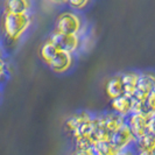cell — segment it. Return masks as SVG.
Returning a JSON list of instances; mask_svg holds the SVG:
<instances>
[{
  "instance_id": "ffe728a7",
  "label": "cell",
  "mask_w": 155,
  "mask_h": 155,
  "mask_svg": "<svg viewBox=\"0 0 155 155\" xmlns=\"http://www.w3.org/2000/svg\"><path fill=\"white\" fill-rule=\"evenodd\" d=\"M70 155H96L93 153V149H77L75 148Z\"/></svg>"
},
{
  "instance_id": "52a82bcc",
  "label": "cell",
  "mask_w": 155,
  "mask_h": 155,
  "mask_svg": "<svg viewBox=\"0 0 155 155\" xmlns=\"http://www.w3.org/2000/svg\"><path fill=\"white\" fill-rule=\"evenodd\" d=\"M110 140L119 152L128 149V148H133L137 142V138L134 137V134L132 133L127 123L124 126H121L119 130H117L116 132L111 135Z\"/></svg>"
},
{
  "instance_id": "44dd1931",
  "label": "cell",
  "mask_w": 155,
  "mask_h": 155,
  "mask_svg": "<svg viewBox=\"0 0 155 155\" xmlns=\"http://www.w3.org/2000/svg\"><path fill=\"white\" fill-rule=\"evenodd\" d=\"M47 2L51 4V5H55V6H61V5H65L67 0H45Z\"/></svg>"
},
{
  "instance_id": "9a60e30c",
  "label": "cell",
  "mask_w": 155,
  "mask_h": 155,
  "mask_svg": "<svg viewBox=\"0 0 155 155\" xmlns=\"http://www.w3.org/2000/svg\"><path fill=\"white\" fill-rule=\"evenodd\" d=\"M39 53L41 60L46 63L47 65H49L50 62L56 57V55L60 53V49H58V47L56 46L51 40L48 39L41 45Z\"/></svg>"
},
{
  "instance_id": "7402d4cb",
  "label": "cell",
  "mask_w": 155,
  "mask_h": 155,
  "mask_svg": "<svg viewBox=\"0 0 155 155\" xmlns=\"http://www.w3.org/2000/svg\"><path fill=\"white\" fill-rule=\"evenodd\" d=\"M117 155H137L133 148H128V149H125V150H120Z\"/></svg>"
},
{
  "instance_id": "cb8c5ba5",
  "label": "cell",
  "mask_w": 155,
  "mask_h": 155,
  "mask_svg": "<svg viewBox=\"0 0 155 155\" xmlns=\"http://www.w3.org/2000/svg\"><path fill=\"white\" fill-rule=\"evenodd\" d=\"M0 51H1V41H0Z\"/></svg>"
},
{
  "instance_id": "3957f363",
  "label": "cell",
  "mask_w": 155,
  "mask_h": 155,
  "mask_svg": "<svg viewBox=\"0 0 155 155\" xmlns=\"http://www.w3.org/2000/svg\"><path fill=\"white\" fill-rule=\"evenodd\" d=\"M54 31L67 34H77L84 35L85 23L82 15L75 11H64L61 12L55 20Z\"/></svg>"
},
{
  "instance_id": "30bf717a",
  "label": "cell",
  "mask_w": 155,
  "mask_h": 155,
  "mask_svg": "<svg viewBox=\"0 0 155 155\" xmlns=\"http://www.w3.org/2000/svg\"><path fill=\"white\" fill-rule=\"evenodd\" d=\"M105 93L109 99H116L120 96L125 94V89H124V83H123V77L121 74H117L113 75L106 81L105 86H104Z\"/></svg>"
},
{
  "instance_id": "ac0fdd59",
  "label": "cell",
  "mask_w": 155,
  "mask_h": 155,
  "mask_svg": "<svg viewBox=\"0 0 155 155\" xmlns=\"http://www.w3.org/2000/svg\"><path fill=\"white\" fill-rule=\"evenodd\" d=\"M8 78V63L5 58V56L2 54V51H0V86L6 82Z\"/></svg>"
},
{
  "instance_id": "d6986e66",
  "label": "cell",
  "mask_w": 155,
  "mask_h": 155,
  "mask_svg": "<svg viewBox=\"0 0 155 155\" xmlns=\"http://www.w3.org/2000/svg\"><path fill=\"white\" fill-rule=\"evenodd\" d=\"M146 109L147 111L155 114V90H153L152 93L148 96L147 101H146Z\"/></svg>"
},
{
  "instance_id": "6da1fadb",
  "label": "cell",
  "mask_w": 155,
  "mask_h": 155,
  "mask_svg": "<svg viewBox=\"0 0 155 155\" xmlns=\"http://www.w3.org/2000/svg\"><path fill=\"white\" fill-rule=\"evenodd\" d=\"M33 25L31 13L13 14L4 13L1 20V29L5 40L9 45H18L27 35Z\"/></svg>"
},
{
  "instance_id": "9c48e42d",
  "label": "cell",
  "mask_w": 155,
  "mask_h": 155,
  "mask_svg": "<svg viewBox=\"0 0 155 155\" xmlns=\"http://www.w3.org/2000/svg\"><path fill=\"white\" fill-rule=\"evenodd\" d=\"M98 117H99V120H101L103 127L105 128V131L110 135V138L117 130H119L121 126H124L126 124V118L123 116H119L114 112L99 113Z\"/></svg>"
},
{
  "instance_id": "277c9868",
  "label": "cell",
  "mask_w": 155,
  "mask_h": 155,
  "mask_svg": "<svg viewBox=\"0 0 155 155\" xmlns=\"http://www.w3.org/2000/svg\"><path fill=\"white\" fill-rule=\"evenodd\" d=\"M154 116V113H152L149 111H142V112L132 113L131 116L126 118V123L130 126V128L134 134V137L137 138V140L150 134L152 121H153Z\"/></svg>"
},
{
  "instance_id": "5b68a950",
  "label": "cell",
  "mask_w": 155,
  "mask_h": 155,
  "mask_svg": "<svg viewBox=\"0 0 155 155\" xmlns=\"http://www.w3.org/2000/svg\"><path fill=\"white\" fill-rule=\"evenodd\" d=\"M48 39L51 40L58 47L60 50L69 51L72 54H77L83 48V35L67 34V33L53 31Z\"/></svg>"
},
{
  "instance_id": "ba28073f",
  "label": "cell",
  "mask_w": 155,
  "mask_h": 155,
  "mask_svg": "<svg viewBox=\"0 0 155 155\" xmlns=\"http://www.w3.org/2000/svg\"><path fill=\"white\" fill-rule=\"evenodd\" d=\"M75 61H76L75 54L69 53V51H64V50H60V53L56 55V57L50 62L48 67L53 70L55 74L63 75V74L69 72L70 70L74 68Z\"/></svg>"
},
{
  "instance_id": "4fadbf2b",
  "label": "cell",
  "mask_w": 155,
  "mask_h": 155,
  "mask_svg": "<svg viewBox=\"0 0 155 155\" xmlns=\"http://www.w3.org/2000/svg\"><path fill=\"white\" fill-rule=\"evenodd\" d=\"M121 77H123V83H124L125 94L128 97H134L137 89H138V84H139L140 71H135V70L125 71L121 74Z\"/></svg>"
},
{
  "instance_id": "7c38bea8",
  "label": "cell",
  "mask_w": 155,
  "mask_h": 155,
  "mask_svg": "<svg viewBox=\"0 0 155 155\" xmlns=\"http://www.w3.org/2000/svg\"><path fill=\"white\" fill-rule=\"evenodd\" d=\"M33 8V0H5L4 13L13 14H27Z\"/></svg>"
},
{
  "instance_id": "2e32d148",
  "label": "cell",
  "mask_w": 155,
  "mask_h": 155,
  "mask_svg": "<svg viewBox=\"0 0 155 155\" xmlns=\"http://www.w3.org/2000/svg\"><path fill=\"white\" fill-rule=\"evenodd\" d=\"M92 149H93V153L96 155H117L119 153V150L111 142L110 139L94 141Z\"/></svg>"
},
{
  "instance_id": "e0dca14e",
  "label": "cell",
  "mask_w": 155,
  "mask_h": 155,
  "mask_svg": "<svg viewBox=\"0 0 155 155\" xmlns=\"http://www.w3.org/2000/svg\"><path fill=\"white\" fill-rule=\"evenodd\" d=\"M90 2L91 0H67L65 5H68L71 11L82 12L90 5Z\"/></svg>"
},
{
  "instance_id": "8fae6325",
  "label": "cell",
  "mask_w": 155,
  "mask_h": 155,
  "mask_svg": "<svg viewBox=\"0 0 155 155\" xmlns=\"http://www.w3.org/2000/svg\"><path fill=\"white\" fill-rule=\"evenodd\" d=\"M111 110L119 116L127 118L133 113V97L128 96H120L116 99L111 101Z\"/></svg>"
},
{
  "instance_id": "7a4b0ae2",
  "label": "cell",
  "mask_w": 155,
  "mask_h": 155,
  "mask_svg": "<svg viewBox=\"0 0 155 155\" xmlns=\"http://www.w3.org/2000/svg\"><path fill=\"white\" fill-rule=\"evenodd\" d=\"M94 114L89 111H78L68 117L65 120V128L76 140L83 137H91Z\"/></svg>"
},
{
  "instance_id": "8992f818",
  "label": "cell",
  "mask_w": 155,
  "mask_h": 155,
  "mask_svg": "<svg viewBox=\"0 0 155 155\" xmlns=\"http://www.w3.org/2000/svg\"><path fill=\"white\" fill-rule=\"evenodd\" d=\"M153 90H155V71L152 70L140 71L139 84L133 98L135 101L146 104L148 96L152 93Z\"/></svg>"
},
{
  "instance_id": "603a6c76",
  "label": "cell",
  "mask_w": 155,
  "mask_h": 155,
  "mask_svg": "<svg viewBox=\"0 0 155 155\" xmlns=\"http://www.w3.org/2000/svg\"><path fill=\"white\" fill-rule=\"evenodd\" d=\"M150 133L155 137V116L153 118V121H152V130H150Z\"/></svg>"
},
{
  "instance_id": "d4e9b609",
  "label": "cell",
  "mask_w": 155,
  "mask_h": 155,
  "mask_svg": "<svg viewBox=\"0 0 155 155\" xmlns=\"http://www.w3.org/2000/svg\"><path fill=\"white\" fill-rule=\"evenodd\" d=\"M0 97H1V93H0Z\"/></svg>"
},
{
  "instance_id": "5bb4252c",
  "label": "cell",
  "mask_w": 155,
  "mask_h": 155,
  "mask_svg": "<svg viewBox=\"0 0 155 155\" xmlns=\"http://www.w3.org/2000/svg\"><path fill=\"white\" fill-rule=\"evenodd\" d=\"M133 149L137 155H155V137L150 133L137 140Z\"/></svg>"
}]
</instances>
